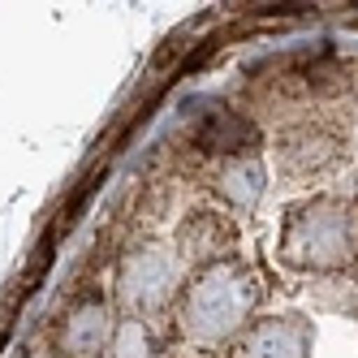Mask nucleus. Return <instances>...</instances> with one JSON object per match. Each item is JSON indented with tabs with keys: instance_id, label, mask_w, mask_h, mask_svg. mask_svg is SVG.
Masks as SVG:
<instances>
[{
	"instance_id": "obj_6",
	"label": "nucleus",
	"mask_w": 358,
	"mask_h": 358,
	"mask_svg": "<svg viewBox=\"0 0 358 358\" xmlns=\"http://www.w3.org/2000/svg\"><path fill=\"white\" fill-rule=\"evenodd\" d=\"M264 190H268V173H264L259 156H234L220 169V194L234 203L238 212L255 208V203L264 199Z\"/></svg>"
},
{
	"instance_id": "obj_1",
	"label": "nucleus",
	"mask_w": 358,
	"mask_h": 358,
	"mask_svg": "<svg viewBox=\"0 0 358 358\" xmlns=\"http://www.w3.org/2000/svg\"><path fill=\"white\" fill-rule=\"evenodd\" d=\"M255 302H259L255 272L242 259H216L182 294V332L194 345H220L250 324Z\"/></svg>"
},
{
	"instance_id": "obj_5",
	"label": "nucleus",
	"mask_w": 358,
	"mask_h": 358,
	"mask_svg": "<svg viewBox=\"0 0 358 358\" xmlns=\"http://www.w3.org/2000/svg\"><path fill=\"white\" fill-rule=\"evenodd\" d=\"M234 358H311V332L298 320H259L242 332Z\"/></svg>"
},
{
	"instance_id": "obj_3",
	"label": "nucleus",
	"mask_w": 358,
	"mask_h": 358,
	"mask_svg": "<svg viewBox=\"0 0 358 358\" xmlns=\"http://www.w3.org/2000/svg\"><path fill=\"white\" fill-rule=\"evenodd\" d=\"M177 285H182V264H177V255L169 246H143L134 255H125V264L117 272V294L130 320L164 311Z\"/></svg>"
},
{
	"instance_id": "obj_7",
	"label": "nucleus",
	"mask_w": 358,
	"mask_h": 358,
	"mask_svg": "<svg viewBox=\"0 0 358 358\" xmlns=\"http://www.w3.org/2000/svg\"><path fill=\"white\" fill-rule=\"evenodd\" d=\"M108 354H117V358H147L151 354V332H147V324L143 320H121L117 332H113Z\"/></svg>"
},
{
	"instance_id": "obj_4",
	"label": "nucleus",
	"mask_w": 358,
	"mask_h": 358,
	"mask_svg": "<svg viewBox=\"0 0 358 358\" xmlns=\"http://www.w3.org/2000/svg\"><path fill=\"white\" fill-rule=\"evenodd\" d=\"M117 320L108 311V302H78L69 311V320L61 324V354L65 358H104V350L113 345Z\"/></svg>"
},
{
	"instance_id": "obj_2",
	"label": "nucleus",
	"mask_w": 358,
	"mask_h": 358,
	"mask_svg": "<svg viewBox=\"0 0 358 358\" xmlns=\"http://www.w3.org/2000/svg\"><path fill=\"white\" fill-rule=\"evenodd\" d=\"M358 255V220L337 199H306L280 224V259L306 272H337Z\"/></svg>"
}]
</instances>
